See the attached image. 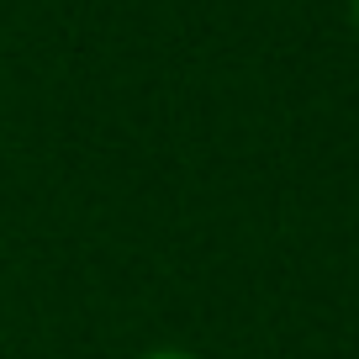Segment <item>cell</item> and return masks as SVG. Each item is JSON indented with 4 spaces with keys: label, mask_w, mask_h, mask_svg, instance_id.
I'll use <instances>...</instances> for the list:
<instances>
[{
    "label": "cell",
    "mask_w": 359,
    "mask_h": 359,
    "mask_svg": "<svg viewBox=\"0 0 359 359\" xmlns=\"http://www.w3.org/2000/svg\"><path fill=\"white\" fill-rule=\"evenodd\" d=\"M143 359H191V354H175V348H158V354H143Z\"/></svg>",
    "instance_id": "obj_1"
},
{
    "label": "cell",
    "mask_w": 359,
    "mask_h": 359,
    "mask_svg": "<svg viewBox=\"0 0 359 359\" xmlns=\"http://www.w3.org/2000/svg\"><path fill=\"white\" fill-rule=\"evenodd\" d=\"M354 22H359V0H354Z\"/></svg>",
    "instance_id": "obj_2"
}]
</instances>
